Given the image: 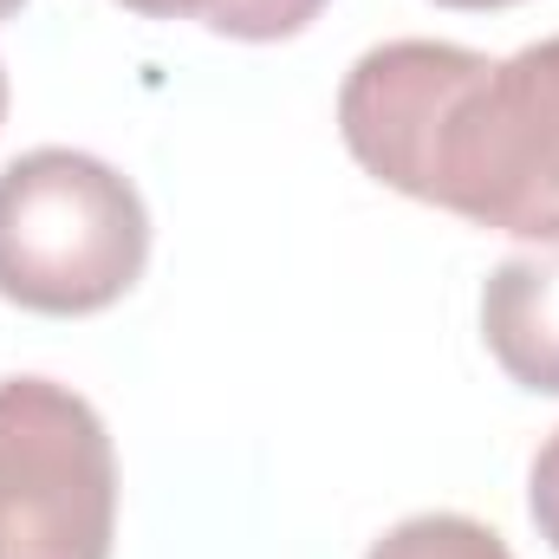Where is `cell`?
<instances>
[{
    "label": "cell",
    "mask_w": 559,
    "mask_h": 559,
    "mask_svg": "<svg viewBox=\"0 0 559 559\" xmlns=\"http://www.w3.org/2000/svg\"><path fill=\"white\" fill-rule=\"evenodd\" d=\"M150 261V209L138 182L92 150H26L0 169V299L79 319L138 286Z\"/></svg>",
    "instance_id": "obj_2"
},
{
    "label": "cell",
    "mask_w": 559,
    "mask_h": 559,
    "mask_svg": "<svg viewBox=\"0 0 559 559\" xmlns=\"http://www.w3.org/2000/svg\"><path fill=\"white\" fill-rule=\"evenodd\" d=\"M365 559H514L508 540L468 514H411L384 540H371Z\"/></svg>",
    "instance_id": "obj_5"
},
{
    "label": "cell",
    "mask_w": 559,
    "mask_h": 559,
    "mask_svg": "<svg viewBox=\"0 0 559 559\" xmlns=\"http://www.w3.org/2000/svg\"><path fill=\"white\" fill-rule=\"evenodd\" d=\"M325 0H209V26L228 39H293L319 20Z\"/></svg>",
    "instance_id": "obj_6"
},
{
    "label": "cell",
    "mask_w": 559,
    "mask_h": 559,
    "mask_svg": "<svg viewBox=\"0 0 559 559\" xmlns=\"http://www.w3.org/2000/svg\"><path fill=\"white\" fill-rule=\"evenodd\" d=\"M481 338L495 365L521 384L559 397V235L508 254L481 286Z\"/></svg>",
    "instance_id": "obj_4"
},
{
    "label": "cell",
    "mask_w": 559,
    "mask_h": 559,
    "mask_svg": "<svg viewBox=\"0 0 559 559\" xmlns=\"http://www.w3.org/2000/svg\"><path fill=\"white\" fill-rule=\"evenodd\" d=\"M436 7H462V13H488V7H521V0H436Z\"/></svg>",
    "instance_id": "obj_9"
},
{
    "label": "cell",
    "mask_w": 559,
    "mask_h": 559,
    "mask_svg": "<svg viewBox=\"0 0 559 559\" xmlns=\"http://www.w3.org/2000/svg\"><path fill=\"white\" fill-rule=\"evenodd\" d=\"M0 124H7V66H0Z\"/></svg>",
    "instance_id": "obj_10"
},
{
    "label": "cell",
    "mask_w": 559,
    "mask_h": 559,
    "mask_svg": "<svg viewBox=\"0 0 559 559\" xmlns=\"http://www.w3.org/2000/svg\"><path fill=\"white\" fill-rule=\"evenodd\" d=\"M20 7H26V0H0V20H7V13H20Z\"/></svg>",
    "instance_id": "obj_11"
},
{
    "label": "cell",
    "mask_w": 559,
    "mask_h": 559,
    "mask_svg": "<svg viewBox=\"0 0 559 559\" xmlns=\"http://www.w3.org/2000/svg\"><path fill=\"white\" fill-rule=\"evenodd\" d=\"M338 138L384 189L521 241L559 235V33L508 59L384 39L338 85Z\"/></svg>",
    "instance_id": "obj_1"
},
{
    "label": "cell",
    "mask_w": 559,
    "mask_h": 559,
    "mask_svg": "<svg viewBox=\"0 0 559 559\" xmlns=\"http://www.w3.org/2000/svg\"><path fill=\"white\" fill-rule=\"evenodd\" d=\"M131 13H150V20H189V13H209V0H124Z\"/></svg>",
    "instance_id": "obj_8"
},
{
    "label": "cell",
    "mask_w": 559,
    "mask_h": 559,
    "mask_svg": "<svg viewBox=\"0 0 559 559\" xmlns=\"http://www.w3.org/2000/svg\"><path fill=\"white\" fill-rule=\"evenodd\" d=\"M118 455L105 417L52 378H0V559H111Z\"/></svg>",
    "instance_id": "obj_3"
},
{
    "label": "cell",
    "mask_w": 559,
    "mask_h": 559,
    "mask_svg": "<svg viewBox=\"0 0 559 559\" xmlns=\"http://www.w3.org/2000/svg\"><path fill=\"white\" fill-rule=\"evenodd\" d=\"M527 514H534L540 540L559 554V429L534 449V468H527Z\"/></svg>",
    "instance_id": "obj_7"
}]
</instances>
